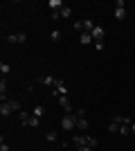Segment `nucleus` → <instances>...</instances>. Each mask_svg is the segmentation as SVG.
Here are the masks:
<instances>
[{"mask_svg":"<svg viewBox=\"0 0 135 151\" xmlns=\"http://www.w3.org/2000/svg\"><path fill=\"white\" fill-rule=\"evenodd\" d=\"M74 145H77V147L88 145V147H92V149H95L99 142H97V138H90V135H74Z\"/></svg>","mask_w":135,"mask_h":151,"instance_id":"nucleus-3","label":"nucleus"},{"mask_svg":"<svg viewBox=\"0 0 135 151\" xmlns=\"http://www.w3.org/2000/svg\"><path fill=\"white\" fill-rule=\"evenodd\" d=\"M7 101H9V106L14 108V113H20V101L14 99V97H7Z\"/></svg>","mask_w":135,"mask_h":151,"instance_id":"nucleus-12","label":"nucleus"},{"mask_svg":"<svg viewBox=\"0 0 135 151\" xmlns=\"http://www.w3.org/2000/svg\"><path fill=\"white\" fill-rule=\"evenodd\" d=\"M29 120H32V113L20 111V122H23V126H29Z\"/></svg>","mask_w":135,"mask_h":151,"instance_id":"nucleus-14","label":"nucleus"},{"mask_svg":"<svg viewBox=\"0 0 135 151\" xmlns=\"http://www.w3.org/2000/svg\"><path fill=\"white\" fill-rule=\"evenodd\" d=\"M79 43H81V45L95 43V41H92V34H90V32H86V34H79Z\"/></svg>","mask_w":135,"mask_h":151,"instance_id":"nucleus-9","label":"nucleus"},{"mask_svg":"<svg viewBox=\"0 0 135 151\" xmlns=\"http://www.w3.org/2000/svg\"><path fill=\"white\" fill-rule=\"evenodd\" d=\"M90 34H92V41H95V43H104V36H106V29H104L101 25H95V29L90 32Z\"/></svg>","mask_w":135,"mask_h":151,"instance_id":"nucleus-4","label":"nucleus"},{"mask_svg":"<svg viewBox=\"0 0 135 151\" xmlns=\"http://www.w3.org/2000/svg\"><path fill=\"white\" fill-rule=\"evenodd\" d=\"M0 151H11V149H9V145L5 142V138H0Z\"/></svg>","mask_w":135,"mask_h":151,"instance_id":"nucleus-22","label":"nucleus"},{"mask_svg":"<svg viewBox=\"0 0 135 151\" xmlns=\"http://www.w3.org/2000/svg\"><path fill=\"white\" fill-rule=\"evenodd\" d=\"M7 43H27V34H25V32L9 34V36H7Z\"/></svg>","mask_w":135,"mask_h":151,"instance_id":"nucleus-5","label":"nucleus"},{"mask_svg":"<svg viewBox=\"0 0 135 151\" xmlns=\"http://www.w3.org/2000/svg\"><path fill=\"white\" fill-rule=\"evenodd\" d=\"M74 115H77V117H86V108H77V113H74Z\"/></svg>","mask_w":135,"mask_h":151,"instance_id":"nucleus-25","label":"nucleus"},{"mask_svg":"<svg viewBox=\"0 0 135 151\" xmlns=\"http://www.w3.org/2000/svg\"><path fill=\"white\" fill-rule=\"evenodd\" d=\"M131 131H133V133H135V122H133V124H131Z\"/></svg>","mask_w":135,"mask_h":151,"instance_id":"nucleus-26","label":"nucleus"},{"mask_svg":"<svg viewBox=\"0 0 135 151\" xmlns=\"http://www.w3.org/2000/svg\"><path fill=\"white\" fill-rule=\"evenodd\" d=\"M59 104H61V108L65 111V115L74 113V111H72V104H70V99H68V95H61V97H59Z\"/></svg>","mask_w":135,"mask_h":151,"instance_id":"nucleus-6","label":"nucleus"},{"mask_svg":"<svg viewBox=\"0 0 135 151\" xmlns=\"http://www.w3.org/2000/svg\"><path fill=\"white\" fill-rule=\"evenodd\" d=\"M59 16H61V18H70V16H72V9H70V7H63V9L59 12Z\"/></svg>","mask_w":135,"mask_h":151,"instance_id":"nucleus-18","label":"nucleus"},{"mask_svg":"<svg viewBox=\"0 0 135 151\" xmlns=\"http://www.w3.org/2000/svg\"><path fill=\"white\" fill-rule=\"evenodd\" d=\"M61 129H63V131H72V129H77V115H74V113L63 115V120H61Z\"/></svg>","mask_w":135,"mask_h":151,"instance_id":"nucleus-2","label":"nucleus"},{"mask_svg":"<svg viewBox=\"0 0 135 151\" xmlns=\"http://www.w3.org/2000/svg\"><path fill=\"white\" fill-rule=\"evenodd\" d=\"M0 93H2V97H5V93H7V79L5 77L0 79Z\"/></svg>","mask_w":135,"mask_h":151,"instance_id":"nucleus-20","label":"nucleus"},{"mask_svg":"<svg viewBox=\"0 0 135 151\" xmlns=\"http://www.w3.org/2000/svg\"><path fill=\"white\" fill-rule=\"evenodd\" d=\"M77 151H95L92 147H88V145H81V147H77Z\"/></svg>","mask_w":135,"mask_h":151,"instance_id":"nucleus-23","label":"nucleus"},{"mask_svg":"<svg viewBox=\"0 0 135 151\" xmlns=\"http://www.w3.org/2000/svg\"><path fill=\"white\" fill-rule=\"evenodd\" d=\"M119 135H131V124H122L119 126Z\"/></svg>","mask_w":135,"mask_h":151,"instance_id":"nucleus-19","label":"nucleus"},{"mask_svg":"<svg viewBox=\"0 0 135 151\" xmlns=\"http://www.w3.org/2000/svg\"><path fill=\"white\" fill-rule=\"evenodd\" d=\"M39 81H41V83H45V86H52V88L56 86V79H54V77H50V75H47V77H41Z\"/></svg>","mask_w":135,"mask_h":151,"instance_id":"nucleus-10","label":"nucleus"},{"mask_svg":"<svg viewBox=\"0 0 135 151\" xmlns=\"http://www.w3.org/2000/svg\"><path fill=\"white\" fill-rule=\"evenodd\" d=\"M59 38H61V32L54 29V32H52V41H59Z\"/></svg>","mask_w":135,"mask_h":151,"instance_id":"nucleus-24","label":"nucleus"},{"mask_svg":"<svg viewBox=\"0 0 135 151\" xmlns=\"http://www.w3.org/2000/svg\"><path fill=\"white\" fill-rule=\"evenodd\" d=\"M77 129L79 131H88V120L86 117H77Z\"/></svg>","mask_w":135,"mask_h":151,"instance_id":"nucleus-13","label":"nucleus"},{"mask_svg":"<svg viewBox=\"0 0 135 151\" xmlns=\"http://www.w3.org/2000/svg\"><path fill=\"white\" fill-rule=\"evenodd\" d=\"M119 126H122L119 122H115V120H113V122L108 124V131H110V133H119Z\"/></svg>","mask_w":135,"mask_h":151,"instance_id":"nucleus-17","label":"nucleus"},{"mask_svg":"<svg viewBox=\"0 0 135 151\" xmlns=\"http://www.w3.org/2000/svg\"><path fill=\"white\" fill-rule=\"evenodd\" d=\"M32 113H34V117H39V120H41V117H43V115H45V108L41 106V104H36V106H34V111H32Z\"/></svg>","mask_w":135,"mask_h":151,"instance_id":"nucleus-15","label":"nucleus"},{"mask_svg":"<svg viewBox=\"0 0 135 151\" xmlns=\"http://www.w3.org/2000/svg\"><path fill=\"white\" fill-rule=\"evenodd\" d=\"M54 95H56V97H61V95H68V88H65V83L61 81V79H56V86H54Z\"/></svg>","mask_w":135,"mask_h":151,"instance_id":"nucleus-7","label":"nucleus"},{"mask_svg":"<svg viewBox=\"0 0 135 151\" xmlns=\"http://www.w3.org/2000/svg\"><path fill=\"white\" fill-rule=\"evenodd\" d=\"M72 29L77 32V34H86V32H92V29H95V23L88 20V18H84V20H77V23L72 25Z\"/></svg>","mask_w":135,"mask_h":151,"instance_id":"nucleus-1","label":"nucleus"},{"mask_svg":"<svg viewBox=\"0 0 135 151\" xmlns=\"http://www.w3.org/2000/svg\"><path fill=\"white\" fill-rule=\"evenodd\" d=\"M14 113V108L11 106H9V101H2V104H0V115H2V117H9V115H11Z\"/></svg>","mask_w":135,"mask_h":151,"instance_id":"nucleus-8","label":"nucleus"},{"mask_svg":"<svg viewBox=\"0 0 135 151\" xmlns=\"http://www.w3.org/2000/svg\"><path fill=\"white\" fill-rule=\"evenodd\" d=\"M0 72H2V77H7V75H9V72H11V65L2 61V63H0Z\"/></svg>","mask_w":135,"mask_h":151,"instance_id":"nucleus-16","label":"nucleus"},{"mask_svg":"<svg viewBox=\"0 0 135 151\" xmlns=\"http://www.w3.org/2000/svg\"><path fill=\"white\" fill-rule=\"evenodd\" d=\"M115 18L117 20H124V18H126V7H115Z\"/></svg>","mask_w":135,"mask_h":151,"instance_id":"nucleus-11","label":"nucleus"},{"mask_svg":"<svg viewBox=\"0 0 135 151\" xmlns=\"http://www.w3.org/2000/svg\"><path fill=\"white\" fill-rule=\"evenodd\" d=\"M45 138L50 140V142H54V140H56V131H47V133H45Z\"/></svg>","mask_w":135,"mask_h":151,"instance_id":"nucleus-21","label":"nucleus"}]
</instances>
